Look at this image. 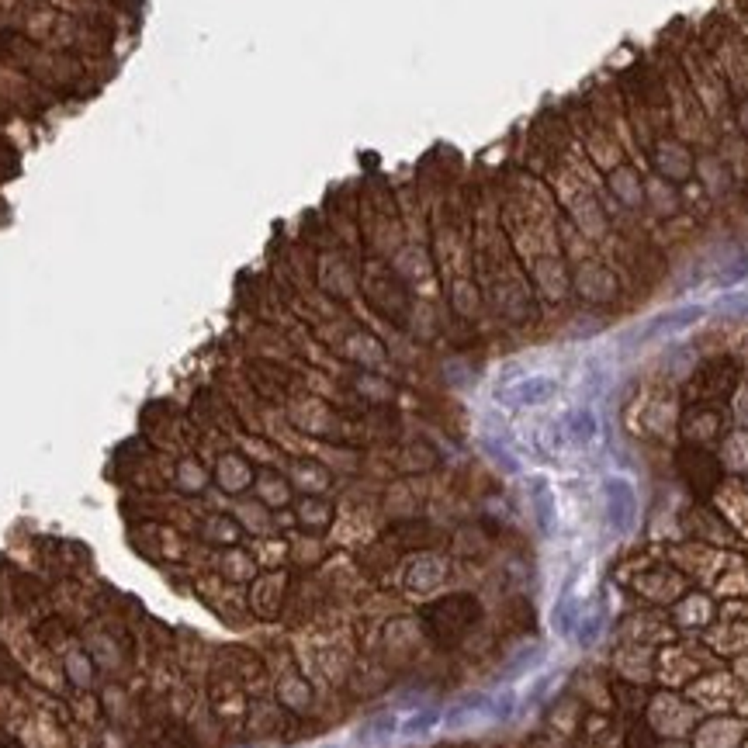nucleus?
Instances as JSON below:
<instances>
[{
    "label": "nucleus",
    "mask_w": 748,
    "mask_h": 748,
    "mask_svg": "<svg viewBox=\"0 0 748 748\" xmlns=\"http://www.w3.org/2000/svg\"><path fill=\"white\" fill-rule=\"evenodd\" d=\"M603 496H606V523L613 533H627L637 517V492L627 478H606L603 482Z\"/></svg>",
    "instance_id": "obj_1"
},
{
    "label": "nucleus",
    "mask_w": 748,
    "mask_h": 748,
    "mask_svg": "<svg viewBox=\"0 0 748 748\" xmlns=\"http://www.w3.org/2000/svg\"><path fill=\"white\" fill-rule=\"evenodd\" d=\"M703 312H707V308H700V305L669 308V312H662V315L648 319V322H644V329L637 333V340H641V344H648V340H658V336H665V333H679V329H686V326H693V322H700V319H703Z\"/></svg>",
    "instance_id": "obj_2"
},
{
    "label": "nucleus",
    "mask_w": 748,
    "mask_h": 748,
    "mask_svg": "<svg viewBox=\"0 0 748 748\" xmlns=\"http://www.w3.org/2000/svg\"><path fill=\"white\" fill-rule=\"evenodd\" d=\"M555 392H558V381L555 378H548V374H533V378H523L519 385H513L506 395H503V402H513V405H544L555 399Z\"/></svg>",
    "instance_id": "obj_3"
},
{
    "label": "nucleus",
    "mask_w": 748,
    "mask_h": 748,
    "mask_svg": "<svg viewBox=\"0 0 748 748\" xmlns=\"http://www.w3.org/2000/svg\"><path fill=\"white\" fill-rule=\"evenodd\" d=\"M565 437L576 444V447H589L596 437H599V419L589 405H578L565 416Z\"/></svg>",
    "instance_id": "obj_4"
},
{
    "label": "nucleus",
    "mask_w": 748,
    "mask_h": 748,
    "mask_svg": "<svg viewBox=\"0 0 748 748\" xmlns=\"http://www.w3.org/2000/svg\"><path fill=\"white\" fill-rule=\"evenodd\" d=\"M576 620H578V603H576V592H572V582H569L565 592H562V599L555 603L551 624H555V631L562 634V637H569V634L576 631Z\"/></svg>",
    "instance_id": "obj_5"
},
{
    "label": "nucleus",
    "mask_w": 748,
    "mask_h": 748,
    "mask_svg": "<svg viewBox=\"0 0 748 748\" xmlns=\"http://www.w3.org/2000/svg\"><path fill=\"white\" fill-rule=\"evenodd\" d=\"M533 513H537L540 530L551 533V526H555V496H551V485L544 478H533Z\"/></svg>",
    "instance_id": "obj_6"
},
{
    "label": "nucleus",
    "mask_w": 748,
    "mask_h": 748,
    "mask_svg": "<svg viewBox=\"0 0 748 748\" xmlns=\"http://www.w3.org/2000/svg\"><path fill=\"white\" fill-rule=\"evenodd\" d=\"M603 624H606V599L599 596V603H596V610H589L582 620H578V644H596L599 641V634H603Z\"/></svg>",
    "instance_id": "obj_7"
},
{
    "label": "nucleus",
    "mask_w": 748,
    "mask_h": 748,
    "mask_svg": "<svg viewBox=\"0 0 748 748\" xmlns=\"http://www.w3.org/2000/svg\"><path fill=\"white\" fill-rule=\"evenodd\" d=\"M444 721V714L437 710V707H426V710H419V714H409L402 724H399V735H405V738H416V735H426L430 728H437Z\"/></svg>",
    "instance_id": "obj_8"
},
{
    "label": "nucleus",
    "mask_w": 748,
    "mask_h": 748,
    "mask_svg": "<svg viewBox=\"0 0 748 748\" xmlns=\"http://www.w3.org/2000/svg\"><path fill=\"white\" fill-rule=\"evenodd\" d=\"M399 731V717L395 714H385V717H374V721H367L364 728H360V742H381V738H392Z\"/></svg>",
    "instance_id": "obj_9"
},
{
    "label": "nucleus",
    "mask_w": 748,
    "mask_h": 748,
    "mask_svg": "<svg viewBox=\"0 0 748 748\" xmlns=\"http://www.w3.org/2000/svg\"><path fill=\"white\" fill-rule=\"evenodd\" d=\"M537 658H544V644H533V648H523L517 658L510 662V669H506V679H517L519 672H526Z\"/></svg>",
    "instance_id": "obj_10"
},
{
    "label": "nucleus",
    "mask_w": 748,
    "mask_h": 748,
    "mask_svg": "<svg viewBox=\"0 0 748 748\" xmlns=\"http://www.w3.org/2000/svg\"><path fill=\"white\" fill-rule=\"evenodd\" d=\"M513 707H517V696L506 690L499 693V696H489V717L492 721H506L510 714H513Z\"/></svg>",
    "instance_id": "obj_11"
}]
</instances>
